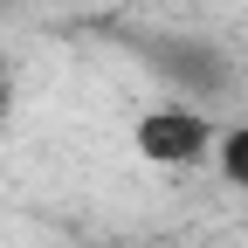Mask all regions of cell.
Segmentation results:
<instances>
[{"instance_id": "6da1fadb", "label": "cell", "mask_w": 248, "mask_h": 248, "mask_svg": "<svg viewBox=\"0 0 248 248\" xmlns=\"http://www.w3.org/2000/svg\"><path fill=\"white\" fill-rule=\"evenodd\" d=\"M214 138H221V124L200 104H166V110L131 124V145L152 166H200V159H214Z\"/></svg>"}, {"instance_id": "7a4b0ae2", "label": "cell", "mask_w": 248, "mask_h": 248, "mask_svg": "<svg viewBox=\"0 0 248 248\" xmlns=\"http://www.w3.org/2000/svg\"><path fill=\"white\" fill-rule=\"evenodd\" d=\"M145 62L159 69L186 104H207V97H221V90L234 83L228 76V55L214 48V42H200V35H172V42H145Z\"/></svg>"}, {"instance_id": "3957f363", "label": "cell", "mask_w": 248, "mask_h": 248, "mask_svg": "<svg viewBox=\"0 0 248 248\" xmlns=\"http://www.w3.org/2000/svg\"><path fill=\"white\" fill-rule=\"evenodd\" d=\"M214 172H221L234 193H248V117L221 124V138H214Z\"/></svg>"}]
</instances>
